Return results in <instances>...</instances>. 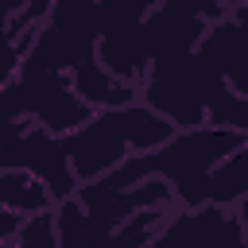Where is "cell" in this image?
Instances as JSON below:
<instances>
[{"instance_id":"5","label":"cell","mask_w":248,"mask_h":248,"mask_svg":"<svg viewBox=\"0 0 248 248\" xmlns=\"http://www.w3.org/2000/svg\"><path fill=\"white\" fill-rule=\"evenodd\" d=\"M0 205H4V213L27 217V221L39 217V213L58 209L54 194L27 170H4V178H0Z\"/></svg>"},{"instance_id":"2","label":"cell","mask_w":248,"mask_h":248,"mask_svg":"<svg viewBox=\"0 0 248 248\" xmlns=\"http://www.w3.org/2000/svg\"><path fill=\"white\" fill-rule=\"evenodd\" d=\"M4 170H27L35 174L54 202H70L81 194V182L70 167V151H66V136H54L46 128H31L23 120H8V136H4Z\"/></svg>"},{"instance_id":"1","label":"cell","mask_w":248,"mask_h":248,"mask_svg":"<svg viewBox=\"0 0 248 248\" xmlns=\"http://www.w3.org/2000/svg\"><path fill=\"white\" fill-rule=\"evenodd\" d=\"M178 132L167 116H159L151 105L136 101L128 108H108L97 112L85 128H78L74 136H66V151H70V167L78 174L81 186L101 182L105 174H112L116 167H124L136 155H147L163 143H170Z\"/></svg>"},{"instance_id":"6","label":"cell","mask_w":248,"mask_h":248,"mask_svg":"<svg viewBox=\"0 0 248 248\" xmlns=\"http://www.w3.org/2000/svg\"><path fill=\"white\" fill-rule=\"evenodd\" d=\"M248 202V147L236 151L225 167H217L202 190V205H244Z\"/></svg>"},{"instance_id":"3","label":"cell","mask_w":248,"mask_h":248,"mask_svg":"<svg viewBox=\"0 0 248 248\" xmlns=\"http://www.w3.org/2000/svg\"><path fill=\"white\" fill-rule=\"evenodd\" d=\"M232 16L236 19L229 23H213L194 54L213 78H221L232 93L248 101V8L232 4Z\"/></svg>"},{"instance_id":"4","label":"cell","mask_w":248,"mask_h":248,"mask_svg":"<svg viewBox=\"0 0 248 248\" xmlns=\"http://www.w3.org/2000/svg\"><path fill=\"white\" fill-rule=\"evenodd\" d=\"M70 81H74V93H78L89 108H101V112H108V108H128V105H136V97H140V85L120 81L116 74H108L97 54L85 58L81 66H74Z\"/></svg>"}]
</instances>
